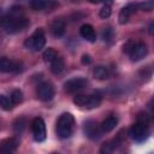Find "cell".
Listing matches in <instances>:
<instances>
[{"label": "cell", "mask_w": 154, "mask_h": 154, "mask_svg": "<svg viewBox=\"0 0 154 154\" xmlns=\"http://www.w3.org/2000/svg\"><path fill=\"white\" fill-rule=\"evenodd\" d=\"M73 128H75L73 116L71 113H63L57 122V135L63 140L69 138L73 132Z\"/></svg>", "instance_id": "7a4b0ae2"}, {"label": "cell", "mask_w": 154, "mask_h": 154, "mask_svg": "<svg viewBox=\"0 0 154 154\" xmlns=\"http://www.w3.org/2000/svg\"><path fill=\"white\" fill-rule=\"evenodd\" d=\"M91 63V59H90V57L89 55H87V54H84L83 57H82V64H90Z\"/></svg>", "instance_id": "f1b7e54d"}, {"label": "cell", "mask_w": 154, "mask_h": 154, "mask_svg": "<svg viewBox=\"0 0 154 154\" xmlns=\"http://www.w3.org/2000/svg\"><path fill=\"white\" fill-rule=\"evenodd\" d=\"M51 71L54 73V75H59V73H61L63 71H64V69H65V64H64V60H63V58L59 55L55 60H53L51 64Z\"/></svg>", "instance_id": "d6986e66"}, {"label": "cell", "mask_w": 154, "mask_h": 154, "mask_svg": "<svg viewBox=\"0 0 154 154\" xmlns=\"http://www.w3.org/2000/svg\"><path fill=\"white\" fill-rule=\"evenodd\" d=\"M30 8L34 11H51L58 6L57 0H30Z\"/></svg>", "instance_id": "30bf717a"}, {"label": "cell", "mask_w": 154, "mask_h": 154, "mask_svg": "<svg viewBox=\"0 0 154 154\" xmlns=\"http://www.w3.org/2000/svg\"><path fill=\"white\" fill-rule=\"evenodd\" d=\"M91 4H99V2H101L102 0H89Z\"/></svg>", "instance_id": "4dcf8cb0"}, {"label": "cell", "mask_w": 154, "mask_h": 154, "mask_svg": "<svg viewBox=\"0 0 154 154\" xmlns=\"http://www.w3.org/2000/svg\"><path fill=\"white\" fill-rule=\"evenodd\" d=\"M0 105H1V108L4 111H10L14 106L13 102H12V100H11V97H8L6 95H1L0 96Z\"/></svg>", "instance_id": "603a6c76"}, {"label": "cell", "mask_w": 154, "mask_h": 154, "mask_svg": "<svg viewBox=\"0 0 154 154\" xmlns=\"http://www.w3.org/2000/svg\"><path fill=\"white\" fill-rule=\"evenodd\" d=\"M55 91H54V87L51 82H41L37 84V88H36V95L37 97L43 101V102H47V101H51L54 96Z\"/></svg>", "instance_id": "8992f818"}, {"label": "cell", "mask_w": 154, "mask_h": 154, "mask_svg": "<svg viewBox=\"0 0 154 154\" xmlns=\"http://www.w3.org/2000/svg\"><path fill=\"white\" fill-rule=\"evenodd\" d=\"M46 45V36H45V31L38 28L36 29L31 36H29L25 41H24V46L28 48V49H31V51H35V52H38L41 51Z\"/></svg>", "instance_id": "3957f363"}, {"label": "cell", "mask_w": 154, "mask_h": 154, "mask_svg": "<svg viewBox=\"0 0 154 154\" xmlns=\"http://www.w3.org/2000/svg\"><path fill=\"white\" fill-rule=\"evenodd\" d=\"M30 22L25 17H14L11 14L4 16L1 19V26L5 29L6 32L8 34H16L18 31L24 30L26 26H29Z\"/></svg>", "instance_id": "6da1fadb"}, {"label": "cell", "mask_w": 154, "mask_h": 154, "mask_svg": "<svg viewBox=\"0 0 154 154\" xmlns=\"http://www.w3.org/2000/svg\"><path fill=\"white\" fill-rule=\"evenodd\" d=\"M152 1H154V0H152Z\"/></svg>", "instance_id": "d6a6232c"}, {"label": "cell", "mask_w": 154, "mask_h": 154, "mask_svg": "<svg viewBox=\"0 0 154 154\" xmlns=\"http://www.w3.org/2000/svg\"><path fill=\"white\" fill-rule=\"evenodd\" d=\"M0 70L2 72H11V73H19L23 70V64L18 60H12L6 57H2L0 60Z\"/></svg>", "instance_id": "ba28073f"}, {"label": "cell", "mask_w": 154, "mask_h": 154, "mask_svg": "<svg viewBox=\"0 0 154 154\" xmlns=\"http://www.w3.org/2000/svg\"><path fill=\"white\" fill-rule=\"evenodd\" d=\"M130 137L136 141V142H143L144 140H147L148 135H149V130H148V123H143V122H138L135 123L129 131Z\"/></svg>", "instance_id": "5b68a950"}, {"label": "cell", "mask_w": 154, "mask_h": 154, "mask_svg": "<svg viewBox=\"0 0 154 154\" xmlns=\"http://www.w3.org/2000/svg\"><path fill=\"white\" fill-rule=\"evenodd\" d=\"M12 128H13V131H14L16 135H20L25 130V128H26V120H25V118H17L13 122Z\"/></svg>", "instance_id": "ffe728a7"}, {"label": "cell", "mask_w": 154, "mask_h": 154, "mask_svg": "<svg viewBox=\"0 0 154 154\" xmlns=\"http://www.w3.org/2000/svg\"><path fill=\"white\" fill-rule=\"evenodd\" d=\"M51 32L54 37H61L65 34V22L63 19H54L51 24Z\"/></svg>", "instance_id": "9a60e30c"}, {"label": "cell", "mask_w": 154, "mask_h": 154, "mask_svg": "<svg viewBox=\"0 0 154 154\" xmlns=\"http://www.w3.org/2000/svg\"><path fill=\"white\" fill-rule=\"evenodd\" d=\"M79 34L84 40H87L89 42H94L96 40L95 30L90 24H83L81 26V29H79Z\"/></svg>", "instance_id": "2e32d148"}, {"label": "cell", "mask_w": 154, "mask_h": 154, "mask_svg": "<svg viewBox=\"0 0 154 154\" xmlns=\"http://www.w3.org/2000/svg\"><path fill=\"white\" fill-rule=\"evenodd\" d=\"M10 97H11L13 105H18V103H20V102L23 101V93H22V90H19V89H14V90L11 93Z\"/></svg>", "instance_id": "d4e9b609"}, {"label": "cell", "mask_w": 154, "mask_h": 154, "mask_svg": "<svg viewBox=\"0 0 154 154\" xmlns=\"http://www.w3.org/2000/svg\"><path fill=\"white\" fill-rule=\"evenodd\" d=\"M58 57H59L58 52H57L55 49H53V48H47V49L43 52V54H42V58H43V60H45L47 64H51V63H52L53 60H55Z\"/></svg>", "instance_id": "44dd1931"}, {"label": "cell", "mask_w": 154, "mask_h": 154, "mask_svg": "<svg viewBox=\"0 0 154 154\" xmlns=\"http://www.w3.org/2000/svg\"><path fill=\"white\" fill-rule=\"evenodd\" d=\"M102 96L100 94H93V95H76L73 97L75 105L79 107H85V108H95L101 105Z\"/></svg>", "instance_id": "277c9868"}, {"label": "cell", "mask_w": 154, "mask_h": 154, "mask_svg": "<svg viewBox=\"0 0 154 154\" xmlns=\"http://www.w3.org/2000/svg\"><path fill=\"white\" fill-rule=\"evenodd\" d=\"M87 84H88V82L85 78L76 77V78H71V79L66 81L64 84V89L66 93L72 94V93H77V91L84 89L87 87Z\"/></svg>", "instance_id": "9c48e42d"}, {"label": "cell", "mask_w": 154, "mask_h": 154, "mask_svg": "<svg viewBox=\"0 0 154 154\" xmlns=\"http://www.w3.org/2000/svg\"><path fill=\"white\" fill-rule=\"evenodd\" d=\"M31 131L34 140L37 142H43L46 140V124L41 117H36L31 122Z\"/></svg>", "instance_id": "52a82bcc"}, {"label": "cell", "mask_w": 154, "mask_h": 154, "mask_svg": "<svg viewBox=\"0 0 154 154\" xmlns=\"http://www.w3.org/2000/svg\"><path fill=\"white\" fill-rule=\"evenodd\" d=\"M136 11H137V5L136 4H129L125 7H123L120 10V12H119V16H118L119 23L120 24H125Z\"/></svg>", "instance_id": "4fadbf2b"}, {"label": "cell", "mask_w": 154, "mask_h": 154, "mask_svg": "<svg viewBox=\"0 0 154 154\" xmlns=\"http://www.w3.org/2000/svg\"><path fill=\"white\" fill-rule=\"evenodd\" d=\"M148 53V48L143 42H135L132 49L129 53L130 60L131 61H138L141 59H143Z\"/></svg>", "instance_id": "8fae6325"}, {"label": "cell", "mask_w": 154, "mask_h": 154, "mask_svg": "<svg viewBox=\"0 0 154 154\" xmlns=\"http://www.w3.org/2000/svg\"><path fill=\"white\" fill-rule=\"evenodd\" d=\"M102 1L105 2V5H106V6H109V5L113 2V0H102Z\"/></svg>", "instance_id": "f546056e"}, {"label": "cell", "mask_w": 154, "mask_h": 154, "mask_svg": "<svg viewBox=\"0 0 154 154\" xmlns=\"http://www.w3.org/2000/svg\"><path fill=\"white\" fill-rule=\"evenodd\" d=\"M99 14H100V17L101 18H103V19H106V18H108L109 16H111V7L109 6H103L101 10H100V12H99Z\"/></svg>", "instance_id": "4316f807"}, {"label": "cell", "mask_w": 154, "mask_h": 154, "mask_svg": "<svg viewBox=\"0 0 154 154\" xmlns=\"http://www.w3.org/2000/svg\"><path fill=\"white\" fill-rule=\"evenodd\" d=\"M153 119H154V116H153Z\"/></svg>", "instance_id": "1f68e13d"}, {"label": "cell", "mask_w": 154, "mask_h": 154, "mask_svg": "<svg viewBox=\"0 0 154 154\" xmlns=\"http://www.w3.org/2000/svg\"><path fill=\"white\" fill-rule=\"evenodd\" d=\"M119 146V141L118 140H112L108 142H105L100 149V153H112L117 147Z\"/></svg>", "instance_id": "7402d4cb"}, {"label": "cell", "mask_w": 154, "mask_h": 154, "mask_svg": "<svg viewBox=\"0 0 154 154\" xmlns=\"http://www.w3.org/2000/svg\"><path fill=\"white\" fill-rule=\"evenodd\" d=\"M112 37H113V30H112L109 26L105 28V29L102 30V38H103L105 41H109Z\"/></svg>", "instance_id": "484cf974"}, {"label": "cell", "mask_w": 154, "mask_h": 154, "mask_svg": "<svg viewBox=\"0 0 154 154\" xmlns=\"http://www.w3.org/2000/svg\"><path fill=\"white\" fill-rule=\"evenodd\" d=\"M117 124H118V118L116 116H109L101 123L100 126H101L102 132H109L117 126Z\"/></svg>", "instance_id": "e0dca14e"}, {"label": "cell", "mask_w": 154, "mask_h": 154, "mask_svg": "<svg viewBox=\"0 0 154 154\" xmlns=\"http://www.w3.org/2000/svg\"><path fill=\"white\" fill-rule=\"evenodd\" d=\"M136 5H137V10H140V11L149 12V11L154 10V1H152V0L143 1V2H138V4H136Z\"/></svg>", "instance_id": "cb8c5ba5"}, {"label": "cell", "mask_w": 154, "mask_h": 154, "mask_svg": "<svg viewBox=\"0 0 154 154\" xmlns=\"http://www.w3.org/2000/svg\"><path fill=\"white\" fill-rule=\"evenodd\" d=\"M93 75H94V77H95L96 79L105 81V79L109 78V76H111V71H109L108 67L102 66V65H99V66H96V67L94 69Z\"/></svg>", "instance_id": "ac0fdd59"}, {"label": "cell", "mask_w": 154, "mask_h": 154, "mask_svg": "<svg viewBox=\"0 0 154 154\" xmlns=\"http://www.w3.org/2000/svg\"><path fill=\"white\" fill-rule=\"evenodd\" d=\"M134 45H135V42H134V41H128V42L124 45V47H123V52H124V53H126V54H129V53H130V51L132 49Z\"/></svg>", "instance_id": "83f0119b"}, {"label": "cell", "mask_w": 154, "mask_h": 154, "mask_svg": "<svg viewBox=\"0 0 154 154\" xmlns=\"http://www.w3.org/2000/svg\"><path fill=\"white\" fill-rule=\"evenodd\" d=\"M84 132L90 140H97L101 137L102 130L101 126H99L94 120H88L84 124Z\"/></svg>", "instance_id": "7c38bea8"}, {"label": "cell", "mask_w": 154, "mask_h": 154, "mask_svg": "<svg viewBox=\"0 0 154 154\" xmlns=\"http://www.w3.org/2000/svg\"><path fill=\"white\" fill-rule=\"evenodd\" d=\"M19 140L17 137H11V138H6L1 142V146H0V150L2 153H11V152H14L18 146H19Z\"/></svg>", "instance_id": "5bb4252c"}]
</instances>
